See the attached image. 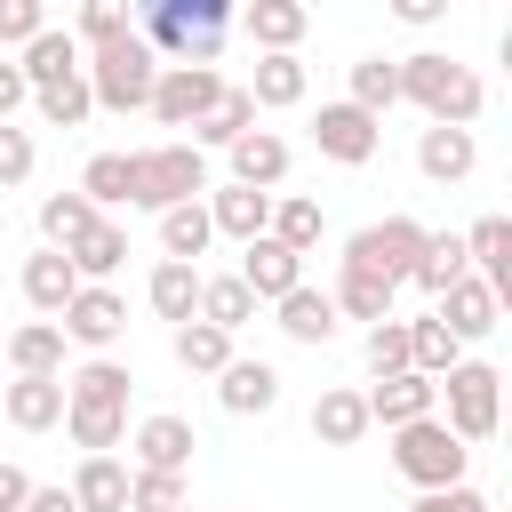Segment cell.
<instances>
[{"instance_id":"cell-1","label":"cell","mask_w":512,"mask_h":512,"mask_svg":"<svg viewBox=\"0 0 512 512\" xmlns=\"http://www.w3.org/2000/svg\"><path fill=\"white\" fill-rule=\"evenodd\" d=\"M128 32L160 56V64H200L216 72V48L232 32V0H144L128 16Z\"/></svg>"},{"instance_id":"cell-2","label":"cell","mask_w":512,"mask_h":512,"mask_svg":"<svg viewBox=\"0 0 512 512\" xmlns=\"http://www.w3.org/2000/svg\"><path fill=\"white\" fill-rule=\"evenodd\" d=\"M128 392H136V376L120 360H88L64 376V424L88 456H112L128 440Z\"/></svg>"},{"instance_id":"cell-3","label":"cell","mask_w":512,"mask_h":512,"mask_svg":"<svg viewBox=\"0 0 512 512\" xmlns=\"http://www.w3.org/2000/svg\"><path fill=\"white\" fill-rule=\"evenodd\" d=\"M392 72H400V96H408L432 128H472V120H480V104H488L480 72H472V64H456V56H432V48H424V56H400Z\"/></svg>"},{"instance_id":"cell-4","label":"cell","mask_w":512,"mask_h":512,"mask_svg":"<svg viewBox=\"0 0 512 512\" xmlns=\"http://www.w3.org/2000/svg\"><path fill=\"white\" fill-rule=\"evenodd\" d=\"M80 80H88V96H96L104 112H144V104H152V80H160V56H152L136 32H120V40L88 48Z\"/></svg>"},{"instance_id":"cell-5","label":"cell","mask_w":512,"mask_h":512,"mask_svg":"<svg viewBox=\"0 0 512 512\" xmlns=\"http://www.w3.org/2000/svg\"><path fill=\"white\" fill-rule=\"evenodd\" d=\"M200 192H208V160L192 144H144V152H128V200L136 208L168 216V208H184Z\"/></svg>"},{"instance_id":"cell-6","label":"cell","mask_w":512,"mask_h":512,"mask_svg":"<svg viewBox=\"0 0 512 512\" xmlns=\"http://www.w3.org/2000/svg\"><path fill=\"white\" fill-rule=\"evenodd\" d=\"M464 464H472V448H464L440 416H424V424H400V432H392V472H400L408 488H424V496H432V488H456V480H464Z\"/></svg>"},{"instance_id":"cell-7","label":"cell","mask_w":512,"mask_h":512,"mask_svg":"<svg viewBox=\"0 0 512 512\" xmlns=\"http://www.w3.org/2000/svg\"><path fill=\"white\" fill-rule=\"evenodd\" d=\"M424 240H432V232H424L416 216H384V224H368V232H352V240H344V272H368V280L400 288V280L416 272Z\"/></svg>"},{"instance_id":"cell-8","label":"cell","mask_w":512,"mask_h":512,"mask_svg":"<svg viewBox=\"0 0 512 512\" xmlns=\"http://www.w3.org/2000/svg\"><path fill=\"white\" fill-rule=\"evenodd\" d=\"M496 384H504V376H496L488 360H456V368L440 376V400H448V416H440V424H448L464 448L496 432Z\"/></svg>"},{"instance_id":"cell-9","label":"cell","mask_w":512,"mask_h":512,"mask_svg":"<svg viewBox=\"0 0 512 512\" xmlns=\"http://www.w3.org/2000/svg\"><path fill=\"white\" fill-rule=\"evenodd\" d=\"M216 96H224V80L216 72H200V64H160V80H152V120L160 128H192V120H208L216 112Z\"/></svg>"},{"instance_id":"cell-10","label":"cell","mask_w":512,"mask_h":512,"mask_svg":"<svg viewBox=\"0 0 512 512\" xmlns=\"http://www.w3.org/2000/svg\"><path fill=\"white\" fill-rule=\"evenodd\" d=\"M360 400H368V424H384V432L440 416V384H432V376H416V368H400V376H376Z\"/></svg>"},{"instance_id":"cell-11","label":"cell","mask_w":512,"mask_h":512,"mask_svg":"<svg viewBox=\"0 0 512 512\" xmlns=\"http://www.w3.org/2000/svg\"><path fill=\"white\" fill-rule=\"evenodd\" d=\"M376 120L360 112V104H320V120H312V144H320V160H336V168H360V160H376Z\"/></svg>"},{"instance_id":"cell-12","label":"cell","mask_w":512,"mask_h":512,"mask_svg":"<svg viewBox=\"0 0 512 512\" xmlns=\"http://www.w3.org/2000/svg\"><path fill=\"white\" fill-rule=\"evenodd\" d=\"M496 312H504V296H496L480 272H464V280H456V288L432 304V320H440L456 344H480V336H496Z\"/></svg>"},{"instance_id":"cell-13","label":"cell","mask_w":512,"mask_h":512,"mask_svg":"<svg viewBox=\"0 0 512 512\" xmlns=\"http://www.w3.org/2000/svg\"><path fill=\"white\" fill-rule=\"evenodd\" d=\"M232 280H240V288H248L256 304H280L288 288H304V256H288L280 240H248V248H240V272H232Z\"/></svg>"},{"instance_id":"cell-14","label":"cell","mask_w":512,"mask_h":512,"mask_svg":"<svg viewBox=\"0 0 512 512\" xmlns=\"http://www.w3.org/2000/svg\"><path fill=\"white\" fill-rule=\"evenodd\" d=\"M56 256L72 264V280H80V288H104V280H112V272L128 264V232H120L112 216H96V224H88V232H80L72 248H56Z\"/></svg>"},{"instance_id":"cell-15","label":"cell","mask_w":512,"mask_h":512,"mask_svg":"<svg viewBox=\"0 0 512 512\" xmlns=\"http://www.w3.org/2000/svg\"><path fill=\"white\" fill-rule=\"evenodd\" d=\"M128 448H136V464H128V472H192V448H200V440H192V424H184V416H144Z\"/></svg>"},{"instance_id":"cell-16","label":"cell","mask_w":512,"mask_h":512,"mask_svg":"<svg viewBox=\"0 0 512 512\" xmlns=\"http://www.w3.org/2000/svg\"><path fill=\"white\" fill-rule=\"evenodd\" d=\"M208 208V232H224V240H264V224H272V192H248V184H224V192H208L200 200Z\"/></svg>"},{"instance_id":"cell-17","label":"cell","mask_w":512,"mask_h":512,"mask_svg":"<svg viewBox=\"0 0 512 512\" xmlns=\"http://www.w3.org/2000/svg\"><path fill=\"white\" fill-rule=\"evenodd\" d=\"M56 328H64L72 344H96V352H104V344H112V336L128 328V304H120L112 288H80V296H72V304L56 312Z\"/></svg>"},{"instance_id":"cell-18","label":"cell","mask_w":512,"mask_h":512,"mask_svg":"<svg viewBox=\"0 0 512 512\" xmlns=\"http://www.w3.org/2000/svg\"><path fill=\"white\" fill-rule=\"evenodd\" d=\"M376 424H368V400L352 392V384H328L320 400H312V440L320 448H360Z\"/></svg>"},{"instance_id":"cell-19","label":"cell","mask_w":512,"mask_h":512,"mask_svg":"<svg viewBox=\"0 0 512 512\" xmlns=\"http://www.w3.org/2000/svg\"><path fill=\"white\" fill-rule=\"evenodd\" d=\"M0 360L16 376H64V328L56 320H24V328L0 336Z\"/></svg>"},{"instance_id":"cell-20","label":"cell","mask_w":512,"mask_h":512,"mask_svg":"<svg viewBox=\"0 0 512 512\" xmlns=\"http://www.w3.org/2000/svg\"><path fill=\"white\" fill-rule=\"evenodd\" d=\"M304 24H312V16H304L296 0H248V8H240V32H248L264 56H296Z\"/></svg>"},{"instance_id":"cell-21","label":"cell","mask_w":512,"mask_h":512,"mask_svg":"<svg viewBox=\"0 0 512 512\" xmlns=\"http://www.w3.org/2000/svg\"><path fill=\"white\" fill-rule=\"evenodd\" d=\"M216 400H224L232 416H264V408L280 400V368H272V360H240V352H232V368L216 376Z\"/></svg>"},{"instance_id":"cell-22","label":"cell","mask_w":512,"mask_h":512,"mask_svg":"<svg viewBox=\"0 0 512 512\" xmlns=\"http://www.w3.org/2000/svg\"><path fill=\"white\" fill-rule=\"evenodd\" d=\"M0 408L16 432H48V424H64V376H16L0 392Z\"/></svg>"},{"instance_id":"cell-23","label":"cell","mask_w":512,"mask_h":512,"mask_svg":"<svg viewBox=\"0 0 512 512\" xmlns=\"http://www.w3.org/2000/svg\"><path fill=\"white\" fill-rule=\"evenodd\" d=\"M80 64H88V56H80V40L48 24V32L24 48V64H16V72H24V88L40 96V88H56V80H80Z\"/></svg>"},{"instance_id":"cell-24","label":"cell","mask_w":512,"mask_h":512,"mask_svg":"<svg viewBox=\"0 0 512 512\" xmlns=\"http://www.w3.org/2000/svg\"><path fill=\"white\" fill-rule=\"evenodd\" d=\"M232 152V184H248V192H272L280 176H288V144L272 136V128H248L240 144H224Z\"/></svg>"},{"instance_id":"cell-25","label":"cell","mask_w":512,"mask_h":512,"mask_svg":"<svg viewBox=\"0 0 512 512\" xmlns=\"http://www.w3.org/2000/svg\"><path fill=\"white\" fill-rule=\"evenodd\" d=\"M472 160H480L472 128H424V136H416V168H424L432 184H464Z\"/></svg>"},{"instance_id":"cell-26","label":"cell","mask_w":512,"mask_h":512,"mask_svg":"<svg viewBox=\"0 0 512 512\" xmlns=\"http://www.w3.org/2000/svg\"><path fill=\"white\" fill-rule=\"evenodd\" d=\"M456 240H464V264L504 296V288H512V256H504V248H512V224H504V216H480V224L456 232Z\"/></svg>"},{"instance_id":"cell-27","label":"cell","mask_w":512,"mask_h":512,"mask_svg":"<svg viewBox=\"0 0 512 512\" xmlns=\"http://www.w3.org/2000/svg\"><path fill=\"white\" fill-rule=\"evenodd\" d=\"M80 296V280H72V264L56 256V248H40V256H24V304L40 312V320H56L64 304Z\"/></svg>"},{"instance_id":"cell-28","label":"cell","mask_w":512,"mask_h":512,"mask_svg":"<svg viewBox=\"0 0 512 512\" xmlns=\"http://www.w3.org/2000/svg\"><path fill=\"white\" fill-rule=\"evenodd\" d=\"M144 296H152V312H160V320H176V328H184V320L200 312V264H168V256H160V264H152V280H144Z\"/></svg>"},{"instance_id":"cell-29","label":"cell","mask_w":512,"mask_h":512,"mask_svg":"<svg viewBox=\"0 0 512 512\" xmlns=\"http://www.w3.org/2000/svg\"><path fill=\"white\" fill-rule=\"evenodd\" d=\"M72 504H80V512H128V464H112V456H80V472H72Z\"/></svg>"},{"instance_id":"cell-30","label":"cell","mask_w":512,"mask_h":512,"mask_svg":"<svg viewBox=\"0 0 512 512\" xmlns=\"http://www.w3.org/2000/svg\"><path fill=\"white\" fill-rule=\"evenodd\" d=\"M320 200H304V192H288V200H272V224H264V240H280L288 256H312L320 248Z\"/></svg>"},{"instance_id":"cell-31","label":"cell","mask_w":512,"mask_h":512,"mask_svg":"<svg viewBox=\"0 0 512 512\" xmlns=\"http://www.w3.org/2000/svg\"><path fill=\"white\" fill-rule=\"evenodd\" d=\"M464 272H472V264H464V240H456V232H432V240H424V256H416V272H408V280H416V288H424V296H432V304H440V296H448V288H456V280H464Z\"/></svg>"},{"instance_id":"cell-32","label":"cell","mask_w":512,"mask_h":512,"mask_svg":"<svg viewBox=\"0 0 512 512\" xmlns=\"http://www.w3.org/2000/svg\"><path fill=\"white\" fill-rule=\"evenodd\" d=\"M280 328H288L296 344H328V336H336V304H328V288H288V296H280Z\"/></svg>"},{"instance_id":"cell-33","label":"cell","mask_w":512,"mask_h":512,"mask_svg":"<svg viewBox=\"0 0 512 512\" xmlns=\"http://www.w3.org/2000/svg\"><path fill=\"white\" fill-rule=\"evenodd\" d=\"M248 104H256V112H280V104H304V64H296V56H256V80H248Z\"/></svg>"},{"instance_id":"cell-34","label":"cell","mask_w":512,"mask_h":512,"mask_svg":"<svg viewBox=\"0 0 512 512\" xmlns=\"http://www.w3.org/2000/svg\"><path fill=\"white\" fill-rule=\"evenodd\" d=\"M192 320H208V328L240 336V328L256 320V296H248V288H240L232 272H224V280H200V312H192Z\"/></svg>"},{"instance_id":"cell-35","label":"cell","mask_w":512,"mask_h":512,"mask_svg":"<svg viewBox=\"0 0 512 512\" xmlns=\"http://www.w3.org/2000/svg\"><path fill=\"white\" fill-rule=\"evenodd\" d=\"M176 368H192V376H224V368H232V336L208 328V320H184V328H176Z\"/></svg>"},{"instance_id":"cell-36","label":"cell","mask_w":512,"mask_h":512,"mask_svg":"<svg viewBox=\"0 0 512 512\" xmlns=\"http://www.w3.org/2000/svg\"><path fill=\"white\" fill-rule=\"evenodd\" d=\"M456 360H464V344H456L432 312H424V320H408V368H416V376H432V384H440Z\"/></svg>"},{"instance_id":"cell-37","label":"cell","mask_w":512,"mask_h":512,"mask_svg":"<svg viewBox=\"0 0 512 512\" xmlns=\"http://www.w3.org/2000/svg\"><path fill=\"white\" fill-rule=\"evenodd\" d=\"M344 104H360L368 120H384L392 104H400V72H392V56H360L352 64V96Z\"/></svg>"},{"instance_id":"cell-38","label":"cell","mask_w":512,"mask_h":512,"mask_svg":"<svg viewBox=\"0 0 512 512\" xmlns=\"http://www.w3.org/2000/svg\"><path fill=\"white\" fill-rule=\"evenodd\" d=\"M248 128H256L248 88H224V96H216V112H208V120H192V152H200V144H240Z\"/></svg>"},{"instance_id":"cell-39","label":"cell","mask_w":512,"mask_h":512,"mask_svg":"<svg viewBox=\"0 0 512 512\" xmlns=\"http://www.w3.org/2000/svg\"><path fill=\"white\" fill-rule=\"evenodd\" d=\"M208 208L200 200H184V208H168L160 216V248H168V264H192V256H208Z\"/></svg>"},{"instance_id":"cell-40","label":"cell","mask_w":512,"mask_h":512,"mask_svg":"<svg viewBox=\"0 0 512 512\" xmlns=\"http://www.w3.org/2000/svg\"><path fill=\"white\" fill-rule=\"evenodd\" d=\"M392 296H400V288H384V280H368V272H336V296H328V304L376 328V320H392Z\"/></svg>"},{"instance_id":"cell-41","label":"cell","mask_w":512,"mask_h":512,"mask_svg":"<svg viewBox=\"0 0 512 512\" xmlns=\"http://www.w3.org/2000/svg\"><path fill=\"white\" fill-rule=\"evenodd\" d=\"M80 200H88V208H120V200H128V152H96V160L80 168Z\"/></svg>"},{"instance_id":"cell-42","label":"cell","mask_w":512,"mask_h":512,"mask_svg":"<svg viewBox=\"0 0 512 512\" xmlns=\"http://www.w3.org/2000/svg\"><path fill=\"white\" fill-rule=\"evenodd\" d=\"M88 224H96V208H88L80 192H48V200H40V232H48V248H72Z\"/></svg>"},{"instance_id":"cell-43","label":"cell","mask_w":512,"mask_h":512,"mask_svg":"<svg viewBox=\"0 0 512 512\" xmlns=\"http://www.w3.org/2000/svg\"><path fill=\"white\" fill-rule=\"evenodd\" d=\"M32 104H40V120H48V128H80V120L96 112V96H88V80H56V88H40Z\"/></svg>"},{"instance_id":"cell-44","label":"cell","mask_w":512,"mask_h":512,"mask_svg":"<svg viewBox=\"0 0 512 512\" xmlns=\"http://www.w3.org/2000/svg\"><path fill=\"white\" fill-rule=\"evenodd\" d=\"M128 512H184V472H128Z\"/></svg>"},{"instance_id":"cell-45","label":"cell","mask_w":512,"mask_h":512,"mask_svg":"<svg viewBox=\"0 0 512 512\" xmlns=\"http://www.w3.org/2000/svg\"><path fill=\"white\" fill-rule=\"evenodd\" d=\"M368 368H376V376H400V368H408V320H400V312L368 328Z\"/></svg>"},{"instance_id":"cell-46","label":"cell","mask_w":512,"mask_h":512,"mask_svg":"<svg viewBox=\"0 0 512 512\" xmlns=\"http://www.w3.org/2000/svg\"><path fill=\"white\" fill-rule=\"evenodd\" d=\"M120 32H128V8H120V0H88V8H80V32H72V40L104 48V40H120ZM88 48H80V56H88Z\"/></svg>"},{"instance_id":"cell-47","label":"cell","mask_w":512,"mask_h":512,"mask_svg":"<svg viewBox=\"0 0 512 512\" xmlns=\"http://www.w3.org/2000/svg\"><path fill=\"white\" fill-rule=\"evenodd\" d=\"M48 32V16H40V0H0V40H16V48H32Z\"/></svg>"},{"instance_id":"cell-48","label":"cell","mask_w":512,"mask_h":512,"mask_svg":"<svg viewBox=\"0 0 512 512\" xmlns=\"http://www.w3.org/2000/svg\"><path fill=\"white\" fill-rule=\"evenodd\" d=\"M24 176H32V128L0 120V184H24Z\"/></svg>"},{"instance_id":"cell-49","label":"cell","mask_w":512,"mask_h":512,"mask_svg":"<svg viewBox=\"0 0 512 512\" xmlns=\"http://www.w3.org/2000/svg\"><path fill=\"white\" fill-rule=\"evenodd\" d=\"M408 512H488V496H480V488H464V480H456V488H432V496H416V504H408Z\"/></svg>"},{"instance_id":"cell-50","label":"cell","mask_w":512,"mask_h":512,"mask_svg":"<svg viewBox=\"0 0 512 512\" xmlns=\"http://www.w3.org/2000/svg\"><path fill=\"white\" fill-rule=\"evenodd\" d=\"M24 496H32L24 464H0V512H24Z\"/></svg>"},{"instance_id":"cell-51","label":"cell","mask_w":512,"mask_h":512,"mask_svg":"<svg viewBox=\"0 0 512 512\" xmlns=\"http://www.w3.org/2000/svg\"><path fill=\"white\" fill-rule=\"evenodd\" d=\"M24 96H32V88H24V72H16V64H8V56H0V120H8V112H16V104H24Z\"/></svg>"},{"instance_id":"cell-52","label":"cell","mask_w":512,"mask_h":512,"mask_svg":"<svg viewBox=\"0 0 512 512\" xmlns=\"http://www.w3.org/2000/svg\"><path fill=\"white\" fill-rule=\"evenodd\" d=\"M24 512H80V504H72V488H32Z\"/></svg>"}]
</instances>
